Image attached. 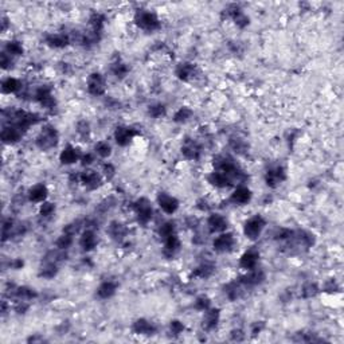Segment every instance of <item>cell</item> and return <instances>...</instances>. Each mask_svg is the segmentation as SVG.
<instances>
[{
	"instance_id": "1",
	"label": "cell",
	"mask_w": 344,
	"mask_h": 344,
	"mask_svg": "<svg viewBox=\"0 0 344 344\" xmlns=\"http://www.w3.org/2000/svg\"><path fill=\"white\" fill-rule=\"evenodd\" d=\"M214 167H215V171L222 172L223 175L227 176L232 184H240L241 186L247 179V175L242 171L238 163L233 157L226 156V155L218 156L214 160Z\"/></svg>"
},
{
	"instance_id": "2",
	"label": "cell",
	"mask_w": 344,
	"mask_h": 344,
	"mask_svg": "<svg viewBox=\"0 0 344 344\" xmlns=\"http://www.w3.org/2000/svg\"><path fill=\"white\" fill-rule=\"evenodd\" d=\"M58 141H60V133L56 131V128L47 124L42 128V131L35 138V146L41 151H50L55 148Z\"/></svg>"
},
{
	"instance_id": "3",
	"label": "cell",
	"mask_w": 344,
	"mask_h": 344,
	"mask_svg": "<svg viewBox=\"0 0 344 344\" xmlns=\"http://www.w3.org/2000/svg\"><path fill=\"white\" fill-rule=\"evenodd\" d=\"M135 23L138 28H141L146 33H155V31L160 30L161 22L159 16L152 11L148 10H140L136 12Z\"/></svg>"
},
{
	"instance_id": "4",
	"label": "cell",
	"mask_w": 344,
	"mask_h": 344,
	"mask_svg": "<svg viewBox=\"0 0 344 344\" xmlns=\"http://www.w3.org/2000/svg\"><path fill=\"white\" fill-rule=\"evenodd\" d=\"M266 227V221L261 215H253L245 222L243 224V234L246 237L247 240L255 241L261 237L262 232L265 230Z\"/></svg>"
},
{
	"instance_id": "5",
	"label": "cell",
	"mask_w": 344,
	"mask_h": 344,
	"mask_svg": "<svg viewBox=\"0 0 344 344\" xmlns=\"http://www.w3.org/2000/svg\"><path fill=\"white\" fill-rule=\"evenodd\" d=\"M133 213L136 219L141 226H147L154 218V209L152 205L147 198H140L133 203Z\"/></svg>"
},
{
	"instance_id": "6",
	"label": "cell",
	"mask_w": 344,
	"mask_h": 344,
	"mask_svg": "<svg viewBox=\"0 0 344 344\" xmlns=\"http://www.w3.org/2000/svg\"><path fill=\"white\" fill-rule=\"evenodd\" d=\"M86 86H88L89 94H92L94 97H100V96H104L105 92H106V79L101 73L94 71V73H90L89 77H88Z\"/></svg>"
},
{
	"instance_id": "7",
	"label": "cell",
	"mask_w": 344,
	"mask_h": 344,
	"mask_svg": "<svg viewBox=\"0 0 344 344\" xmlns=\"http://www.w3.org/2000/svg\"><path fill=\"white\" fill-rule=\"evenodd\" d=\"M264 179H265V183L268 187L276 188L277 186H280L282 182L286 180V169L281 164L272 165V167L266 169Z\"/></svg>"
},
{
	"instance_id": "8",
	"label": "cell",
	"mask_w": 344,
	"mask_h": 344,
	"mask_svg": "<svg viewBox=\"0 0 344 344\" xmlns=\"http://www.w3.org/2000/svg\"><path fill=\"white\" fill-rule=\"evenodd\" d=\"M223 14L226 15V19H232L238 28H246L249 26V23H250L249 16L241 10L238 4H230V6H227V8L224 10Z\"/></svg>"
},
{
	"instance_id": "9",
	"label": "cell",
	"mask_w": 344,
	"mask_h": 344,
	"mask_svg": "<svg viewBox=\"0 0 344 344\" xmlns=\"http://www.w3.org/2000/svg\"><path fill=\"white\" fill-rule=\"evenodd\" d=\"M236 237L233 236L232 233H221L219 236L215 237L213 241V249L217 253H221V254H223V253H228V251H232L233 249H234V246H236Z\"/></svg>"
},
{
	"instance_id": "10",
	"label": "cell",
	"mask_w": 344,
	"mask_h": 344,
	"mask_svg": "<svg viewBox=\"0 0 344 344\" xmlns=\"http://www.w3.org/2000/svg\"><path fill=\"white\" fill-rule=\"evenodd\" d=\"M34 100L46 109H52L56 104L55 98L52 96L51 86L49 85H42L37 88L34 93Z\"/></svg>"
},
{
	"instance_id": "11",
	"label": "cell",
	"mask_w": 344,
	"mask_h": 344,
	"mask_svg": "<svg viewBox=\"0 0 344 344\" xmlns=\"http://www.w3.org/2000/svg\"><path fill=\"white\" fill-rule=\"evenodd\" d=\"M138 135V131H136L135 128L127 127V125H120L114 129L113 137L116 141L117 146L127 147L129 146V142Z\"/></svg>"
},
{
	"instance_id": "12",
	"label": "cell",
	"mask_w": 344,
	"mask_h": 344,
	"mask_svg": "<svg viewBox=\"0 0 344 344\" xmlns=\"http://www.w3.org/2000/svg\"><path fill=\"white\" fill-rule=\"evenodd\" d=\"M102 179L104 176L94 169H85L79 174V183H82L83 187L88 190H97L98 187H101Z\"/></svg>"
},
{
	"instance_id": "13",
	"label": "cell",
	"mask_w": 344,
	"mask_h": 344,
	"mask_svg": "<svg viewBox=\"0 0 344 344\" xmlns=\"http://www.w3.org/2000/svg\"><path fill=\"white\" fill-rule=\"evenodd\" d=\"M157 205L160 207L163 213L172 215L179 210V200L174 196V195L168 194V192H160L157 194Z\"/></svg>"
},
{
	"instance_id": "14",
	"label": "cell",
	"mask_w": 344,
	"mask_h": 344,
	"mask_svg": "<svg viewBox=\"0 0 344 344\" xmlns=\"http://www.w3.org/2000/svg\"><path fill=\"white\" fill-rule=\"evenodd\" d=\"M45 42L52 49H64L71 43V37L66 33H50L45 37Z\"/></svg>"
},
{
	"instance_id": "15",
	"label": "cell",
	"mask_w": 344,
	"mask_h": 344,
	"mask_svg": "<svg viewBox=\"0 0 344 344\" xmlns=\"http://www.w3.org/2000/svg\"><path fill=\"white\" fill-rule=\"evenodd\" d=\"M182 155L187 160H198L202 155V147L196 140L192 138H186L182 146Z\"/></svg>"
},
{
	"instance_id": "16",
	"label": "cell",
	"mask_w": 344,
	"mask_h": 344,
	"mask_svg": "<svg viewBox=\"0 0 344 344\" xmlns=\"http://www.w3.org/2000/svg\"><path fill=\"white\" fill-rule=\"evenodd\" d=\"M227 219L221 214H211L207 218V228L211 234H221L227 228Z\"/></svg>"
},
{
	"instance_id": "17",
	"label": "cell",
	"mask_w": 344,
	"mask_h": 344,
	"mask_svg": "<svg viewBox=\"0 0 344 344\" xmlns=\"http://www.w3.org/2000/svg\"><path fill=\"white\" fill-rule=\"evenodd\" d=\"M230 203L236 205V206H245L251 200V191L246 187V186H238L236 190L233 191V194L230 195Z\"/></svg>"
},
{
	"instance_id": "18",
	"label": "cell",
	"mask_w": 344,
	"mask_h": 344,
	"mask_svg": "<svg viewBox=\"0 0 344 344\" xmlns=\"http://www.w3.org/2000/svg\"><path fill=\"white\" fill-rule=\"evenodd\" d=\"M258 261H260V251H258L257 249H253V247H251V249L246 250L242 255H241L240 266L243 270L249 272V270L257 268Z\"/></svg>"
},
{
	"instance_id": "19",
	"label": "cell",
	"mask_w": 344,
	"mask_h": 344,
	"mask_svg": "<svg viewBox=\"0 0 344 344\" xmlns=\"http://www.w3.org/2000/svg\"><path fill=\"white\" fill-rule=\"evenodd\" d=\"M23 133H24V132H23L22 129H19L15 125L8 124V125L3 127V129H2V135H0V137H2V141H3L4 144H15L19 140H22Z\"/></svg>"
},
{
	"instance_id": "20",
	"label": "cell",
	"mask_w": 344,
	"mask_h": 344,
	"mask_svg": "<svg viewBox=\"0 0 344 344\" xmlns=\"http://www.w3.org/2000/svg\"><path fill=\"white\" fill-rule=\"evenodd\" d=\"M264 280H265V273H264V270L260 269V268H254V269L246 272L245 276L241 277L240 282L243 286H255V285L262 284Z\"/></svg>"
},
{
	"instance_id": "21",
	"label": "cell",
	"mask_w": 344,
	"mask_h": 344,
	"mask_svg": "<svg viewBox=\"0 0 344 344\" xmlns=\"http://www.w3.org/2000/svg\"><path fill=\"white\" fill-rule=\"evenodd\" d=\"M175 75L180 81H191L196 75V66L191 62H182L176 66L175 69Z\"/></svg>"
},
{
	"instance_id": "22",
	"label": "cell",
	"mask_w": 344,
	"mask_h": 344,
	"mask_svg": "<svg viewBox=\"0 0 344 344\" xmlns=\"http://www.w3.org/2000/svg\"><path fill=\"white\" fill-rule=\"evenodd\" d=\"M163 243H164V247H163V255H164L165 258L174 257V255L180 250V245H182L179 237H178V233L164 238V240H163Z\"/></svg>"
},
{
	"instance_id": "23",
	"label": "cell",
	"mask_w": 344,
	"mask_h": 344,
	"mask_svg": "<svg viewBox=\"0 0 344 344\" xmlns=\"http://www.w3.org/2000/svg\"><path fill=\"white\" fill-rule=\"evenodd\" d=\"M132 329L137 335H144V336H152L157 331L156 326H155L154 323L147 320V319H138V320H136L133 323V326H132Z\"/></svg>"
},
{
	"instance_id": "24",
	"label": "cell",
	"mask_w": 344,
	"mask_h": 344,
	"mask_svg": "<svg viewBox=\"0 0 344 344\" xmlns=\"http://www.w3.org/2000/svg\"><path fill=\"white\" fill-rule=\"evenodd\" d=\"M47 195H49V190L46 187V184L39 183L33 186V187L28 190V192H27V198H28V200L33 203H43L46 202Z\"/></svg>"
},
{
	"instance_id": "25",
	"label": "cell",
	"mask_w": 344,
	"mask_h": 344,
	"mask_svg": "<svg viewBox=\"0 0 344 344\" xmlns=\"http://www.w3.org/2000/svg\"><path fill=\"white\" fill-rule=\"evenodd\" d=\"M289 241H295V243L299 247L309 249L314 245V236L312 233L305 232V230H299V232H293L292 238Z\"/></svg>"
},
{
	"instance_id": "26",
	"label": "cell",
	"mask_w": 344,
	"mask_h": 344,
	"mask_svg": "<svg viewBox=\"0 0 344 344\" xmlns=\"http://www.w3.org/2000/svg\"><path fill=\"white\" fill-rule=\"evenodd\" d=\"M81 156H82V154H81L75 147L69 144V146L65 147L64 150H62V152H61L60 161L65 165H70L81 160Z\"/></svg>"
},
{
	"instance_id": "27",
	"label": "cell",
	"mask_w": 344,
	"mask_h": 344,
	"mask_svg": "<svg viewBox=\"0 0 344 344\" xmlns=\"http://www.w3.org/2000/svg\"><path fill=\"white\" fill-rule=\"evenodd\" d=\"M78 243H79V247H81L83 251H92L94 247L97 246V243H98L97 234H96L93 230L86 228L85 232L81 234V237H79Z\"/></svg>"
},
{
	"instance_id": "28",
	"label": "cell",
	"mask_w": 344,
	"mask_h": 344,
	"mask_svg": "<svg viewBox=\"0 0 344 344\" xmlns=\"http://www.w3.org/2000/svg\"><path fill=\"white\" fill-rule=\"evenodd\" d=\"M221 312L218 308H209L205 310V318H203V329L206 331H213L219 323Z\"/></svg>"
},
{
	"instance_id": "29",
	"label": "cell",
	"mask_w": 344,
	"mask_h": 344,
	"mask_svg": "<svg viewBox=\"0 0 344 344\" xmlns=\"http://www.w3.org/2000/svg\"><path fill=\"white\" fill-rule=\"evenodd\" d=\"M117 292V284L114 281L106 280L100 284L97 288V297L101 300H108L116 295Z\"/></svg>"
},
{
	"instance_id": "30",
	"label": "cell",
	"mask_w": 344,
	"mask_h": 344,
	"mask_svg": "<svg viewBox=\"0 0 344 344\" xmlns=\"http://www.w3.org/2000/svg\"><path fill=\"white\" fill-rule=\"evenodd\" d=\"M207 182H209L211 186H214L215 188H226L232 186V182L228 179L227 176L223 175L222 172L219 171H213L207 176Z\"/></svg>"
},
{
	"instance_id": "31",
	"label": "cell",
	"mask_w": 344,
	"mask_h": 344,
	"mask_svg": "<svg viewBox=\"0 0 344 344\" xmlns=\"http://www.w3.org/2000/svg\"><path fill=\"white\" fill-rule=\"evenodd\" d=\"M108 234L110 236V238L114 241H123L128 234V228L124 226L123 223H120L119 221L110 222V224L108 226Z\"/></svg>"
},
{
	"instance_id": "32",
	"label": "cell",
	"mask_w": 344,
	"mask_h": 344,
	"mask_svg": "<svg viewBox=\"0 0 344 344\" xmlns=\"http://www.w3.org/2000/svg\"><path fill=\"white\" fill-rule=\"evenodd\" d=\"M105 22H106V18H105L104 14L101 12H93L89 18V26H90V31H93L96 34L101 35L102 30H104Z\"/></svg>"
},
{
	"instance_id": "33",
	"label": "cell",
	"mask_w": 344,
	"mask_h": 344,
	"mask_svg": "<svg viewBox=\"0 0 344 344\" xmlns=\"http://www.w3.org/2000/svg\"><path fill=\"white\" fill-rule=\"evenodd\" d=\"M23 85L15 77H8L2 82V92L6 94H14L19 93L22 90Z\"/></svg>"
},
{
	"instance_id": "34",
	"label": "cell",
	"mask_w": 344,
	"mask_h": 344,
	"mask_svg": "<svg viewBox=\"0 0 344 344\" xmlns=\"http://www.w3.org/2000/svg\"><path fill=\"white\" fill-rule=\"evenodd\" d=\"M12 295L15 296L19 301H31V300L37 299L38 293L35 292V289L28 288V286H16L14 288Z\"/></svg>"
},
{
	"instance_id": "35",
	"label": "cell",
	"mask_w": 344,
	"mask_h": 344,
	"mask_svg": "<svg viewBox=\"0 0 344 344\" xmlns=\"http://www.w3.org/2000/svg\"><path fill=\"white\" fill-rule=\"evenodd\" d=\"M110 71H112V74L119 79H123L127 77V74L129 73V68H128V65L125 62L119 58V60L113 61L112 65H110Z\"/></svg>"
},
{
	"instance_id": "36",
	"label": "cell",
	"mask_w": 344,
	"mask_h": 344,
	"mask_svg": "<svg viewBox=\"0 0 344 344\" xmlns=\"http://www.w3.org/2000/svg\"><path fill=\"white\" fill-rule=\"evenodd\" d=\"M94 154H96V156L101 157V159H108L112 155V146L108 141H105V140L96 142Z\"/></svg>"
},
{
	"instance_id": "37",
	"label": "cell",
	"mask_w": 344,
	"mask_h": 344,
	"mask_svg": "<svg viewBox=\"0 0 344 344\" xmlns=\"http://www.w3.org/2000/svg\"><path fill=\"white\" fill-rule=\"evenodd\" d=\"M214 268H215V266H214V264H211V262H203V264H200V265L192 272V276L198 277V278H209V277L213 274Z\"/></svg>"
},
{
	"instance_id": "38",
	"label": "cell",
	"mask_w": 344,
	"mask_h": 344,
	"mask_svg": "<svg viewBox=\"0 0 344 344\" xmlns=\"http://www.w3.org/2000/svg\"><path fill=\"white\" fill-rule=\"evenodd\" d=\"M192 116H194L192 109L188 108V106H182V108L178 109L175 112V114H174V121L178 124H184L187 123Z\"/></svg>"
},
{
	"instance_id": "39",
	"label": "cell",
	"mask_w": 344,
	"mask_h": 344,
	"mask_svg": "<svg viewBox=\"0 0 344 344\" xmlns=\"http://www.w3.org/2000/svg\"><path fill=\"white\" fill-rule=\"evenodd\" d=\"M4 51L7 52L8 55H11L12 58H15V56L23 55V52H24V47H23L22 42L10 41L7 45H6V50H4Z\"/></svg>"
},
{
	"instance_id": "40",
	"label": "cell",
	"mask_w": 344,
	"mask_h": 344,
	"mask_svg": "<svg viewBox=\"0 0 344 344\" xmlns=\"http://www.w3.org/2000/svg\"><path fill=\"white\" fill-rule=\"evenodd\" d=\"M241 286H242V284H237V282H230V284H227L226 286H224V295L227 296L228 299L230 300H237L240 299L241 297Z\"/></svg>"
},
{
	"instance_id": "41",
	"label": "cell",
	"mask_w": 344,
	"mask_h": 344,
	"mask_svg": "<svg viewBox=\"0 0 344 344\" xmlns=\"http://www.w3.org/2000/svg\"><path fill=\"white\" fill-rule=\"evenodd\" d=\"M73 242H74L73 236H71V234H68V233H64V234L58 237V240L55 241V246L58 250L66 251L69 247L73 245Z\"/></svg>"
},
{
	"instance_id": "42",
	"label": "cell",
	"mask_w": 344,
	"mask_h": 344,
	"mask_svg": "<svg viewBox=\"0 0 344 344\" xmlns=\"http://www.w3.org/2000/svg\"><path fill=\"white\" fill-rule=\"evenodd\" d=\"M165 113H167V108L163 104H160V102L151 105L150 108H148V114L151 117H154V119H161V117L165 116Z\"/></svg>"
},
{
	"instance_id": "43",
	"label": "cell",
	"mask_w": 344,
	"mask_h": 344,
	"mask_svg": "<svg viewBox=\"0 0 344 344\" xmlns=\"http://www.w3.org/2000/svg\"><path fill=\"white\" fill-rule=\"evenodd\" d=\"M176 233V226L174 222H164L161 224L160 228H159V236H160L161 240H164L167 237L172 236Z\"/></svg>"
},
{
	"instance_id": "44",
	"label": "cell",
	"mask_w": 344,
	"mask_h": 344,
	"mask_svg": "<svg viewBox=\"0 0 344 344\" xmlns=\"http://www.w3.org/2000/svg\"><path fill=\"white\" fill-rule=\"evenodd\" d=\"M54 213H55V205H54V203L51 202L41 203V207H39V215H41L42 218H45V219L51 218L52 215H54Z\"/></svg>"
},
{
	"instance_id": "45",
	"label": "cell",
	"mask_w": 344,
	"mask_h": 344,
	"mask_svg": "<svg viewBox=\"0 0 344 344\" xmlns=\"http://www.w3.org/2000/svg\"><path fill=\"white\" fill-rule=\"evenodd\" d=\"M319 288L316 284H312V282H308L301 288V296H303L304 299H310V297H313V296L318 295Z\"/></svg>"
},
{
	"instance_id": "46",
	"label": "cell",
	"mask_w": 344,
	"mask_h": 344,
	"mask_svg": "<svg viewBox=\"0 0 344 344\" xmlns=\"http://www.w3.org/2000/svg\"><path fill=\"white\" fill-rule=\"evenodd\" d=\"M194 307L195 309L200 310V312H205V310H207L209 308H211V301H210V299L207 296H199L198 299L195 300Z\"/></svg>"
},
{
	"instance_id": "47",
	"label": "cell",
	"mask_w": 344,
	"mask_h": 344,
	"mask_svg": "<svg viewBox=\"0 0 344 344\" xmlns=\"http://www.w3.org/2000/svg\"><path fill=\"white\" fill-rule=\"evenodd\" d=\"M101 175L104 176V179L106 180L113 179L114 175H116V168H114V165H113L112 163H105V164L102 165Z\"/></svg>"
},
{
	"instance_id": "48",
	"label": "cell",
	"mask_w": 344,
	"mask_h": 344,
	"mask_svg": "<svg viewBox=\"0 0 344 344\" xmlns=\"http://www.w3.org/2000/svg\"><path fill=\"white\" fill-rule=\"evenodd\" d=\"M77 133H78L81 137H88V136L90 135V125L89 123L86 120H81L78 121V124H77Z\"/></svg>"
},
{
	"instance_id": "49",
	"label": "cell",
	"mask_w": 344,
	"mask_h": 344,
	"mask_svg": "<svg viewBox=\"0 0 344 344\" xmlns=\"http://www.w3.org/2000/svg\"><path fill=\"white\" fill-rule=\"evenodd\" d=\"M230 147H232L236 152H240V154L243 152V151L247 150V144L243 141L242 138H232V140H230Z\"/></svg>"
},
{
	"instance_id": "50",
	"label": "cell",
	"mask_w": 344,
	"mask_h": 344,
	"mask_svg": "<svg viewBox=\"0 0 344 344\" xmlns=\"http://www.w3.org/2000/svg\"><path fill=\"white\" fill-rule=\"evenodd\" d=\"M169 329H171V333H174V335H180V333H183L184 331V324L182 322H179V320H172L171 323H169Z\"/></svg>"
},
{
	"instance_id": "51",
	"label": "cell",
	"mask_w": 344,
	"mask_h": 344,
	"mask_svg": "<svg viewBox=\"0 0 344 344\" xmlns=\"http://www.w3.org/2000/svg\"><path fill=\"white\" fill-rule=\"evenodd\" d=\"M81 164L83 165V167H88V165L93 164L94 161H96V154H90V152H88V154H82V156H81Z\"/></svg>"
},
{
	"instance_id": "52",
	"label": "cell",
	"mask_w": 344,
	"mask_h": 344,
	"mask_svg": "<svg viewBox=\"0 0 344 344\" xmlns=\"http://www.w3.org/2000/svg\"><path fill=\"white\" fill-rule=\"evenodd\" d=\"M11 62H12V56L8 55L7 52L3 51L2 54H0V65H2V68H3L4 70L10 68Z\"/></svg>"
},
{
	"instance_id": "53",
	"label": "cell",
	"mask_w": 344,
	"mask_h": 344,
	"mask_svg": "<svg viewBox=\"0 0 344 344\" xmlns=\"http://www.w3.org/2000/svg\"><path fill=\"white\" fill-rule=\"evenodd\" d=\"M262 328H264V323H262V322H255L254 324L251 326V333H253V335H257V333L261 332Z\"/></svg>"
},
{
	"instance_id": "54",
	"label": "cell",
	"mask_w": 344,
	"mask_h": 344,
	"mask_svg": "<svg viewBox=\"0 0 344 344\" xmlns=\"http://www.w3.org/2000/svg\"><path fill=\"white\" fill-rule=\"evenodd\" d=\"M11 266L12 268H14V269H22L23 268V261L22 260H14V261H12V264H11Z\"/></svg>"
}]
</instances>
